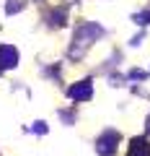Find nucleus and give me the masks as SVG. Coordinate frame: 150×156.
I'll list each match as a JSON object with an SVG mask.
<instances>
[{
  "label": "nucleus",
  "instance_id": "obj_1",
  "mask_svg": "<svg viewBox=\"0 0 150 156\" xmlns=\"http://www.w3.org/2000/svg\"><path fill=\"white\" fill-rule=\"evenodd\" d=\"M117 140H119V135L117 133H104L98 138V146H96V148H98V154L101 156H114V146H117Z\"/></svg>",
  "mask_w": 150,
  "mask_h": 156
},
{
  "label": "nucleus",
  "instance_id": "obj_4",
  "mask_svg": "<svg viewBox=\"0 0 150 156\" xmlns=\"http://www.w3.org/2000/svg\"><path fill=\"white\" fill-rule=\"evenodd\" d=\"M70 96L72 99H91V81H83L80 86H72Z\"/></svg>",
  "mask_w": 150,
  "mask_h": 156
},
{
  "label": "nucleus",
  "instance_id": "obj_2",
  "mask_svg": "<svg viewBox=\"0 0 150 156\" xmlns=\"http://www.w3.org/2000/svg\"><path fill=\"white\" fill-rule=\"evenodd\" d=\"M16 60H18V52L13 50V47H0V65L3 68L16 65Z\"/></svg>",
  "mask_w": 150,
  "mask_h": 156
},
{
  "label": "nucleus",
  "instance_id": "obj_3",
  "mask_svg": "<svg viewBox=\"0 0 150 156\" xmlns=\"http://www.w3.org/2000/svg\"><path fill=\"white\" fill-rule=\"evenodd\" d=\"M129 156H150V143L142 138H135L132 148H129Z\"/></svg>",
  "mask_w": 150,
  "mask_h": 156
}]
</instances>
